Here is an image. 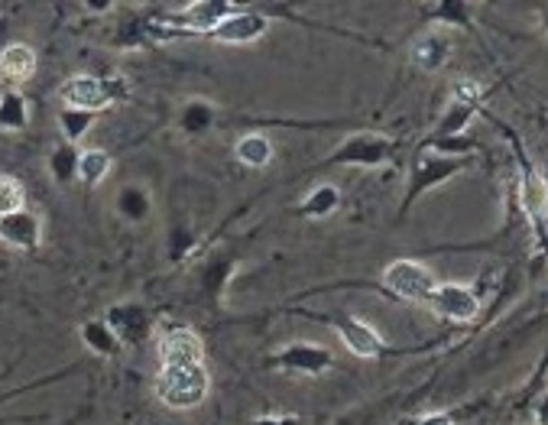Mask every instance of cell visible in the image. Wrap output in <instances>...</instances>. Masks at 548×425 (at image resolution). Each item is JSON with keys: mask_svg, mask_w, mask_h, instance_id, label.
Segmentation results:
<instances>
[{"mask_svg": "<svg viewBox=\"0 0 548 425\" xmlns=\"http://www.w3.org/2000/svg\"><path fill=\"white\" fill-rule=\"evenodd\" d=\"M156 396L169 409L185 413L205 403L208 396V370L205 364H179V367H163V374L156 380Z\"/></svg>", "mask_w": 548, "mask_h": 425, "instance_id": "1", "label": "cell"}, {"mask_svg": "<svg viewBox=\"0 0 548 425\" xmlns=\"http://www.w3.org/2000/svg\"><path fill=\"white\" fill-rule=\"evenodd\" d=\"M383 283L406 302H429L435 292V276L416 260H396L383 270Z\"/></svg>", "mask_w": 548, "mask_h": 425, "instance_id": "2", "label": "cell"}, {"mask_svg": "<svg viewBox=\"0 0 548 425\" xmlns=\"http://www.w3.org/2000/svg\"><path fill=\"white\" fill-rule=\"evenodd\" d=\"M59 98L65 108H72V111L98 114L114 101V91L108 88V82H101L95 75H72L69 82H62Z\"/></svg>", "mask_w": 548, "mask_h": 425, "instance_id": "3", "label": "cell"}, {"mask_svg": "<svg viewBox=\"0 0 548 425\" xmlns=\"http://www.w3.org/2000/svg\"><path fill=\"white\" fill-rule=\"evenodd\" d=\"M266 30H270V20L260 17V13L231 10L208 36L215 39V43H224V46H247V43H257V39H263Z\"/></svg>", "mask_w": 548, "mask_h": 425, "instance_id": "4", "label": "cell"}, {"mask_svg": "<svg viewBox=\"0 0 548 425\" xmlns=\"http://www.w3.org/2000/svg\"><path fill=\"white\" fill-rule=\"evenodd\" d=\"M159 361L163 367H179V364H205V348L198 341L195 331L189 328H169L159 338Z\"/></svg>", "mask_w": 548, "mask_h": 425, "instance_id": "5", "label": "cell"}, {"mask_svg": "<svg viewBox=\"0 0 548 425\" xmlns=\"http://www.w3.org/2000/svg\"><path fill=\"white\" fill-rule=\"evenodd\" d=\"M0 244L13 250H36L43 244V221L33 211H13V215L0 218Z\"/></svg>", "mask_w": 548, "mask_h": 425, "instance_id": "6", "label": "cell"}, {"mask_svg": "<svg viewBox=\"0 0 548 425\" xmlns=\"http://www.w3.org/2000/svg\"><path fill=\"white\" fill-rule=\"evenodd\" d=\"M429 305L441 318H451V322H471V318L477 315V296L461 283L435 286Z\"/></svg>", "mask_w": 548, "mask_h": 425, "instance_id": "7", "label": "cell"}, {"mask_svg": "<svg viewBox=\"0 0 548 425\" xmlns=\"http://www.w3.org/2000/svg\"><path fill=\"white\" fill-rule=\"evenodd\" d=\"M331 351L318 348V344H292V348L279 351V367L292 370V374H322L331 367Z\"/></svg>", "mask_w": 548, "mask_h": 425, "instance_id": "8", "label": "cell"}, {"mask_svg": "<svg viewBox=\"0 0 548 425\" xmlns=\"http://www.w3.org/2000/svg\"><path fill=\"white\" fill-rule=\"evenodd\" d=\"M36 72V52L26 43H10L0 49V78L7 85H23L30 82Z\"/></svg>", "mask_w": 548, "mask_h": 425, "instance_id": "9", "label": "cell"}, {"mask_svg": "<svg viewBox=\"0 0 548 425\" xmlns=\"http://www.w3.org/2000/svg\"><path fill=\"white\" fill-rule=\"evenodd\" d=\"M338 335L341 341L351 348L357 357H377L383 351V341L380 335L373 331L367 322H360V318H344V322L338 325Z\"/></svg>", "mask_w": 548, "mask_h": 425, "instance_id": "10", "label": "cell"}, {"mask_svg": "<svg viewBox=\"0 0 548 425\" xmlns=\"http://www.w3.org/2000/svg\"><path fill=\"white\" fill-rule=\"evenodd\" d=\"M231 10H234V7H231V4H224V0H198V4H189V7H185V13H182V20H179V23L192 26V30L211 33Z\"/></svg>", "mask_w": 548, "mask_h": 425, "instance_id": "11", "label": "cell"}, {"mask_svg": "<svg viewBox=\"0 0 548 425\" xmlns=\"http://www.w3.org/2000/svg\"><path fill=\"white\" fill-rule=\"evenodd\" d=\"M448 56H451V43H448V36H441V33L422 36L419 43L412 46V62H416L422 72H438L441 65L448 62Z\"/></svg>", "mask_w": 548, "mask_h": 425, "instance_id": "12", "label": "cell"}, {"mask_svg": "<svg viewBox=\"0 0 548 425\" xmlns=\"http://www.w3.org/2000/svg\"><path fill=\"white\" fill-rule=\"evenodd\" d=\"M108 325L114 328V335L120 341H137L146 335V328H150V318H146V312L137 309V305H117L108 315Z\"/></svg>", "mask_w": 548, "mask_h": 425, "instance_id": "13", "label": "cell"}, {"mask_svg": "<svg viewBox=\"0 0 548 425\" xmlns=\"http://www.w3.org/2000/svg\"><path fill=\"white\" fill-rule=\"evenodd\" d=\"M390 143L377 137H354L351 143L341 146V153H334V163H377L386 156Z\"/></svg>", "mask_w": 548, "mask_h": 425, "instance_id": "14", "label": "cell"}, {"mask_svg": "<svg viewBox=\"0 0 548 425\" xmlns=\"http://www.w3.org/2000/svg\"><path fill=\"white\" fill-rule=\"evenodd\" d=\"M82 341L88 351H95L101 357H111L120 351V338L114 335V328L108 322H85L82 325Z\"/></svg>", "mask_w": 548, "mask_h": 425, "instance_id": "15", "label": "cell"}, {"mask_svg": "<svg viewBox=\"0 0 548 425\" xmlns=\"http://www.w3.org/2000/svg\"><path fill=\"white\" fill-rule=\"evenodd\" d=\"M30 124V104L20 91H4L0 95V130H23Z\"/></svg>", "mask_w": 548, "mask_h": 425, "instance_id": "16", "label": "cell"}, {"mask_svg": "<svg viewBox=\"0 0 548 425\" xmlns=\"http://www.w3.org/2000/svg\"><path fill=\"white\" fill-rule=\"evenodd\" d=\"M237 159L250 169H263L273 159V143L260 134H247L237 140Z\"/></svg>", "mask_w": 548, "mask_h": 425, "instance_id": "17", "label": "cell"}, {"mask_svg": "<svg viewBox=\"0 0 548 425\" xmlns=\"http://www.w3.org/2000/svg\"><path fill=\"white\" fill-rule=\"evenodd\" d=\"M111 172V156L104 150H82L78 153V179L85 185H101Z\"/></svg>", "mask_w": 548, "mask_h": 425, "instance_id": "18", "label": "cell"}, {"mask_svg": "<svg viewBox=\"0 0 548 425\" xmlns=\"http://www.w3.org/2000/svg\"><path fill=\"white\" fill-rule=\"evenodd\" d=\"M523 205L536 221H542L548 215V182L539 179L536 172H529L523 179Z\"/></svg>", "mask_w": 548, "mask_h": 425, "instance_id": "19", "label": "cell"}, {"mask_svg": "<svg viewBox=\"0 0 548 425\" xmlns=\"http://www.w3.org/2000/svg\"><path fill=\"white\" fill-rule=\"evenodd\" d=\"M338 202H341V195H338L334 185H318V189L302 202V215L325 218V215H331L334 208H338Z\"/></svg>", "mask_w": 548, "mask_h": 425, "instance_id": "20", "label": "cell"}, {"mask_svg": "<svg viewBox=\"0 0 548 425\" xmlns=\"http://www.w3.org/2000/svg\"><path fill=\"white\" fill-rule=\"evenodd\" d=\"M26 208V189L20 179L13 176H0V218L13 215V211Z\"/></svg>", "mask_w": 548, "mask_h": 425, "instance_id": "21", "label": "cell"}, {"mask_svg": "<svg viewBox=\"0 0 548 425\" xmlns=\"http://www.w3.org/2000/svg\"><path fill=\"white\" fill-rule=\"evenodd\" d=\"M91 121H95V114L72 111V108H65V111L59 114V127H62L65 140H69V146H72V143H78V140H82V137L88 134Z\"/></svg>", "mask_w": 548, "mask_h": 425, "instance_id": "22", "label": "cell"}, {"mask_svg": "<svg viewBox=\"0 0 548 425\" xmlns=\"http://www.w3.org/2000/svg\"><path fill=\"white\" fill-rule=\"evenodd\" d=\"M49 169H52V176H56V182H72L78 176V150L75 146H59L49 159Z\"/></svg>", "mask_w": 548, "mask_h": 425, "instance_id": "23", "label": "cell"}, {"mask_svg": "<svg viewBox=\"0 0 548 425\" xmlns=\"http://www.w3.org/2000/svg\"><path fill=\"white\" fill-rule=\"evenodd\" d=\"M208 124H215V111H211L205 101H192L182 114V127L189 130V134H202Z\"/></svg>", "mask_w": 548, "mask_h": 425, "instance_id": "24", "label": "cell"}, {"mask_svg": "<svg viewBox=\"0 0 548 425\" xmlns=\"http://www.w3.org/2000/svg\"><path fill=\"white\" fill-rule=\"evenodd\" d=\"M146 208H150V205H146V195L140 189H124V192H120V211H124L130 221L143 218Z\"/></svg>", "mask_w": 548, "mask_h": 425, "instance_id": "25", "label": "cell"}, {"mask_svg": "<svg viewBox=\"0 0 548 425\" xmlns=\"http://www.w3.org/2000/svg\"><path fill=\"white\" fill-rule=\"evenodd\" d=\"M419 425H454V422H451V416H445V413H432V416L419 419Z\"/></svg>", "mask_w": 548, "mask_h": 425, "instance_id": "26", "label": "cell"}, {"mask_svg": "<svg viewBox=\"0 0 548 425\" xmlns=\"http://www.w3.org/2000/svg\"><path fill=\"white\" fill-rule=\"evenodd\" d=\"M536 425H548V396L536 406Z\"/></svg>", "mask_w": 548, "mask_h": 425, "instance_id": "27", "label": "cell"}, {"mask_svg": "<svg viewBox=\"0 0 548 425\" xmlns=\"http://www.w3.org/2000/svg\"><path fill=\"white\" fill-rule=\"evenodd\" d=\"M253 425H279V419H273V416H263V419H257Z\"/></svg>", "mask_w": 548, "mask_h": 425, "instance_id": "28", "label": "cell"}, {"mask_svg": "<svg viewBox=\"0 0 548 425\" xmlns=\"http://www.w3.org/2000/svg\"><path fill=\"white\" fill-rule=\"evenodd\" d=\"M279 425H302L299 419H292V416H283V419H279Z\"/></svg>", "mask_w": 548, "mask_h": 425, "instance_id": "29", "label": "cell"}]
</instances>
